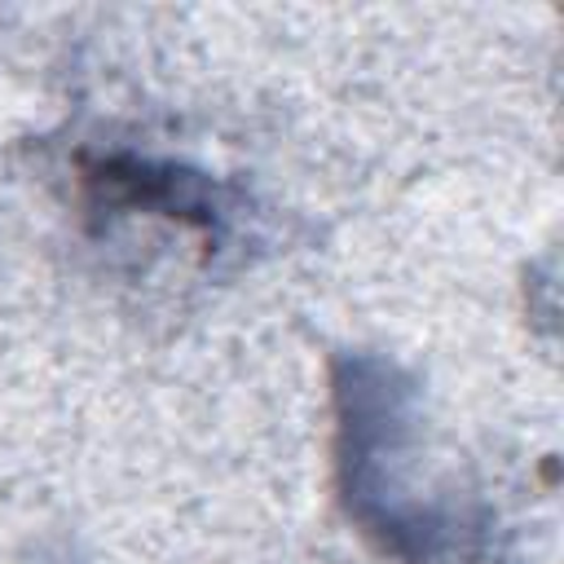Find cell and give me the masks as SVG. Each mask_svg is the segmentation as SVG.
Segmentation results:
<instances>
[{
    "mask_svg": "<svg viewBox=\"0 0 564 564\" xmlns=\"http://www.w3.org/2000/svg\"><path fill=\"white\" fill-rule=\"evenodd\" d=\"M79 203L93 220L119 216H163L185 229H198L207 242L225 238L229 198L225 185L212 181L203 167L137 154V150H84L75 159Z\"/></svg>",
    "mask_w": 564,
    "mask_h": 564,
    "instance_id": "2",
    "label": "cell"
},
{
    "mask_svg": "<svg viewBox=\"0 0 564 564\" xmlns=\"http://www.w3.org/2000/svg\"><path fill=\"white\" fill-rule=\"evenodd\" d=\"M330 414L335 498L348 524L401 564L463 560L480 529L427 463L419 383L383 352H339L330 361Z\"/></svg>",
    "mask_w": 564,
    "mask_h": 564,
    "instance_id": "1",
    "label": "cell"
}]
</instances>
